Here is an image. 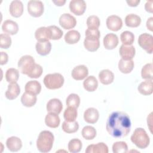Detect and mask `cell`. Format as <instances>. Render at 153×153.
<instances>
[{
    "mask_svg": "<svg viewBox=\"0 0 153 153\" xmlns=\"http://www.w3.org/2000/svg\"><path fill=\"white\" fill-rule=\"evenodd\" d=\"M106 129L113 137H124L128 135L131 130L130 118L124 112H113L107 119Z\"/></svg>",
    "mask_w": 153,
    "mask_h": 153,
    "instance_id": "obj_1",
    "label": "cell"
},
{
    "mask_svg": "<svg viewBox=\"0 0 153 153\" xmlns=\"http://www.w3.org/2000/svg\"><path fill=\"white\" fill-rule=\"evenodd\" d=\"M54 140V135L51 131L48 130L42 131L39 133L36 140L38 150L43 153L50 152L53 147Z\"/></svg>",
    "mask_w": 153,
    "mask_h": 153,
    "instance_id": "obj_2",
    "label": "cell"
},
{
    "mask_svg": "<svg viewBox=\"0 0 153 153\" xmlns=\"http://www.w3.org/2000/svg\"><path fill=\"white\" fill-rule=\"evenodd\" d=\"M131 141L139 148H147L150 142V139L146 131L142 128H136L130 137Z\"/></svg>",
    "mask_w": 153,
    "mask_h": 153,
    "instance_id": "obj_3",
    "label": "cell"
},
{
    "mask_svg": "<svg viewBox=\"0 0 153 153\" xmlns=\"http://www.w3.org/2000/svg\"><path fill=\"white\" fill-rule=\"evenodd\" d=\"M64 78L59 73L49 74L45 76L43 82L48 89L54 90L61 88L64 84Z\"/></svg>",
    "mask_w": 153,
    "mask_h": 153,
    "instance_id": "obj_4",
    "label": "cell"
},
{
    "mask_svg": "<svg viewBox=\"0 0 153 153\" xmlns=\"http://www.w3.org/2000/svg\"><path fill=\"white\" fill-rule=\"evenodd\" d=\"M35 65V60L30 55H25L20 57L17 64L20 72L27 75L32 71Z\"/></svg>",
    "mask_w": 153,
    "mask_h": 153,
    "instance_id": "obj_5",
    "label": "cell"
},
{
    "mask_svg": "<svg viewBox=\"0 0 153 153\" xmlns=\"http://www.w3.org/2000/svg\"><path fill=\"white\" fill-rule=\"evenodd\" d=\"M44 10V4L41 1L30 0L27 3V11L32 17H39L41 16Z\"/></svg>",
    "mask_w": 153,
    "mask_h": 153,
    "instance_id": "obj_6",
    "label": "cell"
},
{
    "mask_svg": "<svg viewBox=\"0 0 153 153\" xmlns=\"http://www.w3.org/2000/svg\"><path fill=\"white\" fill-rule=\"evenodd\" d=\"M139 46L148 53L152 54L153 51V36L152 35L144 33L139 35L138 38Z\"/></svg>",
    "mask_w": 153,
    "mask_h": 153,
    "instance_id": "obj_7",
    "label": "cell"
},
{
    "mask_svg": "<svg viewBox=\"0 0 153 153\" xmlns=\"http://www.w3.org/2000/svg\"><path fill=\"white\" fill-rule=\"evenodd\" d=\"M60 25L65 29L74 28L76 25V20L75 17L69 13L62 14L59 20Z\"/></svg>",
    "mask_w": 153,
    "mask_h": 153,
    "instance_id": "obj_8",
    "label": "cell"
},
{
    "mask_svg": "<svg viewBox=\"0 0 153 153\" xmlns=\"http://www.w3.org/2000/svg\"><path fill=\"white\" fill-rule=\"evenodd\" d=\"M87 5L84 0H72L69 3L70 11L76 16L82 15Z\"/></svg>",
    "mask_w": 153,
    "mask_h": 153,
    "instance_id": "obj_9",
    "label": "cell"
},
{
    "mask_svg": "<svg viewBox=\"0 0 153 153\" xmlns=\"http://www.w3.org/2000/svg\"><path fill=\"white\" fill-rule=\"evenodd\" d=\"M106 24L108 29L116 32L121 29L123 26V21L119 16L111 15L107 18Z\"/></svg>",
    "mask_w": 153,
    "mask_h": 153,
    "instance_id": "obj_10",
    "label": "cell"
},
{
    "mask_svg": "<svg viewBox=\"0 0 153 153\" xmlns=\"http://www.w3.org/2000/svg\"><path fill=\"white\" fill-rule=\"evenodd\" d=\"M84 45L88 51L91 52L96 51L100 47L99 38L96 36H85L84 41Z\"/></svg>",
    "mask_w": 153,
    "mask_h": 153,
    "instance_id": "obj_11",
    "label": "cell"
},
{
    "mask_svg": "<svg viewBox=\"0 0 153 153\" xmlns=\"http://www.w3.org/2000/svg\"><path fill=\"white\" fill-rule=\"evenodd\" d=\"M88 74V70L86 66L84 65H78L76 67H75L71 72L72 77L76 80V81H80L82 80L84 78L87 76Z\"/></svg>",
    "mask_w": 153,
    "mask_h": 153,
    "instance_id": "obj_12",
    "label": "cell"
},
{
    "mask_svg": "<svg viewBox=\"0 0 153 153\" xmlns=\"http://www.w3.org/2000/svg\"><path fill=\"white\" fill-rule=\"evenodd\" d=\"M120 55L124 60H132L134 57L136 50L133 45H121L119 50Z\"/></svg>",
    "mask_w": 153,
    "mask_h": 153,
    "instance_id": "obj_13",
    "label": "cell"
},
{
    "mask_svg": "<svg viewBox=\"0 0 153 153\" xmlns=\"http://www.w3.org/2000/svg\"><path fill=\"white\" fill-rule=\"evenodd\" d=\"M103 45L107 50H112L118 44V38L117 35L113 33L106 34L103 38Z\"/></svg>",
    "mask_w": 153,
    "mask_h": 153,
    "instance_id": "obj_14",
    "label": "cell"
},
{
    "mask_svg": "<svg viewBox=\"0 0 153 153\" xmlns=\"http://www.w3.org/2000/svg\"><path fill=\"white\" fill-rule=\"evenodd\" d=\"M2 30L7 35H13L18 32L19 26L16 22L11 20H7L2 23Z\"/></svg>",
    "mask_w": 153,
    "mask_h": 153,
    "instance_id": "obj_15",
    "label": "cell"
},
{
    "mask_svg": "<svg viewBox=\"0 0 153 153\" xmlns=\"http://www.w3.org/2000/svg\"><path fill=\"white\" fill-rule=\"evenodd\" d=\"M99 118V111L94 108H89L87 109L84 113V121L89 124L96 123Z\"/></svg>",
    "mask_w": 153,
    "mask_h": 153,
    "instance_id": "obj_16",
    "label": "cell"
},
{
    "mask_svg": "<svg viewBox=\"0 0 153 153\" xmlns=\"http://www.w3.org/2000/svg\"><path fill=\"white\" fill-rule=\"evenodd\" d=\"M63 109V105L59 99H50L47 103V110L48 112L59 114Z\"/></svg>",
    "mask_w": 153,
    "mask_h": 153,
    "instance_id": "obj_17",
    "label": "cell"
},
{
    "mask_svg": "<svg viewBox=\"0 0 153 153\" xmlns=\"http://www.w3.org/2000/svg\"><path fill=\"white\" fill-rule=\"evenodd\" d=\"M10 14L14 17H20L23 13V5L20 1H13L9 8Z\"/></svg>",
    "mask_w": 153,
    "mask_h": 153,
    "instance_id": "obj_18",
    "label": "cell"
},
{
    "mask_svg": "<svg viewBox=\"0 0 153 153\" xmlns=\"http://www.w3.org/2000/svg\"><path fill=\"white\" fill-rule=\"evenodd\" d=\"M6 146L10 151L17 152L22 148V142L20 138L16 136H11L7 139Z\"/></svg>",
    "mask_w": 153,
    "mask_h": 153,
    "instance_id": "obj_19",
    "label": "cell"
},
{
    "mask_svg": "<svg viewBox=\"0 0 153 153\" xmlns=\"http://www.w3.org/2000/svg\"><path fill=\"white\" fill-rule=\"evenodd\" d=\"M20 93V88L17 83H10L8 85V89L5 91V95L7 99L14 100L16 99Z\"/></svg>",
    "mask_w": 153,
    "mask_h": 153,
    "instance_id": "obj_20",
    "label": "cell"
},
{
    "mask_svg": "<svg viewBox=\"0 0 153 153\" xmlns=\"http://www.w3.org/2000/svg\"><path fill=\"white\" fill-rule=\"evenodd\" d=\"M85 152V153H108V147L103 142H99L88 145Z\"/></svg>",
    "mask_w": 153,
    "mask_h": 153,
    "instance_id": "obj_21",
    "label": "cell"
},
{
    "mask_svg": "<svg viewBox=\"0 0 153 153\" xmlns=\"http://www.w3.org/2000/svg\"><path fill=\"white\" fill-rule=\"evenodd\" d=\"M99 79L102 84L108 85L114 81V75L111 71L109 69H103L99 72Z\"/></svg>",
    "mask_w": 153,
    "mask_h": 153,
    "instance_id": "obj_22",
    "label": "cell"
},
{
    "mask_svg": "<svg viewBox=\"0 0 153 153\" xmlns=\"http://www.w3.org/2000/svg\"><path fill=\"white\" fill-rule=\"evenodd\" d=\"M60 120L58 114L49 112L45 118V123L47 126L50 128H57L60 124Z\"/></svg>",
    "mask_w": 153,
    "mask_h": 153,
    "instance_id": "obj_23",
    "label": "cell"
},
{
    "mask_svg": "<svg viewBox=\"0 0 153 153\" xmlns=\"http://www.w3.org/2000/svg\"><path fill=\"white\" fill-rule=\"evenodd\" d=\"M25 90L26 92L37 95L41 91V85L38 81L31 80L26 84Z\"/></svg>",
    "mask_w": 153,
    "mask_h": 153,
    "instance_id": "obj_24",
    "label": "cell"
},
{
    "mask_svg": "<svg viewBox=\"0 0 153 153\" xmlns=\"http://www.w3.org/2000/svg\"><path fill=\"white\" fill-rule=\"evenodd\" d=\"M153 82L152 79H146V81L142 82L138 86L137 90L139 92L145 96L150 95L152 93L153 90Z\"/></svg>",
    "mask_w": 153,
    "mask_h": 153,
    "instance_id": "obj_25",
    "label": "cell"
},
{
    "mask_svg": "<svg viewBox=\"0 0 153 153\" xmlns=\"http://www.w3.org/2000/svg\"><path fill=\"white\" fill-rule=\"evenodd\" d=\"M35 48L38 54L41 56H46L51 51V44L50 41H38L35 45Z\"/></svg>",
    "mask_w": 153,
    "mask_h": 153,
    "instance_id": "obj_26",
    "label": "cell"
},
{
    "mask_svg": "<svg viewBox=\"0 0 153 153\" xmlns=\"http://www.w3.org/2000/svg\"><path fill=\"white\" fill-rule=\"evenodd\" d=\"M134 63L133 60H124L121 59L118 62V69L123 74L130 73L134 68Z\"/></svg>",
    "mask_w": 153,
    "mask_h": 153,
    "instance_id": "obj_27",
    "label": "cell"
},
{
    "mask_svg": "<svg viewBox=\"0 0 153 153\" xmlns=\"http://www.w3.org/2000/svg\"><path fill=\"white\" fill-rule=\"evenodd\" d=\"M35 37L39 42L49 41L50 33L48 27H40L35 32Z\"/></svg>",
    "mask_w": 153,
    "mask_h": 153,
    "instance_id": "obj_28",
    "label": "cell"
},
{
    "mask_svg": "<svg viewBox=\"0 0 153 153\" xmlns=\"http://www.w3.org/2000/svg\"><path fill=\"white\" fill-rule=\"evenodd\" d=\"M83 86L87 91H94L98 87V81L93 75L89 76L83 82Z\"/></svg>",
    "mask_w": 153,
    "mask_h": 153,
    "instance_id": "obj_29",
    "label": "cell"
},
{
    "mask_svg": "<svg viewBox=\"0 0 153 153\" xmlns=\"http://www.w3.org/2000/svg\"><path fill=\"white\" fill-rule=\"evenodd\" d=\"M37 100L36 95L25 92L21 97V102L26 107H32L35 105Z\"/></svg>",
    "mask_w": 153,
    "mask_h": 153,
    "instance_id": "obj_30",
    "label": "cell"
},
{
    "mask_svg": "<svg viewBox=\"0 0 153 153\" xmlns=\"http://www.w3.org/2000/svg\"><path fill=\"white\" fill-rule=\"evenodd\" d=\"M141 23L140 17L135 14H129L125 17V24L130 27H137Z\"/></svg>",
    "mask_w": 153,
    "mask_h": 153,
    "instance_id": "obj_31",
    "label": "cell"
},
{
    "mask_svg": "<svg viewBox=\"0 0 153 153\" xmlns=\"http://www.w3.org/2000/svg\"><path fill=\"white\" fill-rule=\"evenodd\" d=\"M81 35L79 32L75 30H71L68 32L65 35V41L68 44H74L77 43L80 39Z\"/></svg>",
    "mask_w": 153,
    "mask_h": 153,
    "instance_id": "obj_32",
    "label": "cell"
},
{
    "mask_svg": "<svg viewBox=\"0 0 153 153\" xmlns=\"http://www.w3.org/2000/svg\"><path fill=\"white\" fill-rule=\"evenodd\" d=\"M62 128L63 131L66 133H73L78 131L79 128V124L76 121L72 122L65 121L62 124Z\"/></svg>",
    "mask_w": 153,
    "mask_h": 153,
    "instance_id": "obj_33",
    "label": "cell"
},
{
    "mask_svg": "<svg viewBox=\"0 0 153 153\" xmlns=\"http://www.w3.org/2000/svg\"><path fill=\"white\" fill-rule=\"evenodd\" d=\"M19 78V72L15 68H9L5 73V79L9 83H16Z\"/></svg>",
    "mask_w": 153,
    "mask_h": 153,
    "instance_id": "obj_34",
    "label": "cell"
},
{
    "mask_svg": "<svg viewBox=\"0 0 153 153\" xmlns=\"http://www.w3.org/2000/svg\"><path fill=\"white\" fill-rule=\"evenodd\" d=\"M81 134L85 139L92 140L96 137L97 132L94 127L91 126H86L82 129Z\"/></svg>",
    "mask_w": 153,
    "mask_h": 153,
    "instance_id": "obj_35",
    "label": "cell"
},
{
    "mask_svg": "<svg viewBox=\"0 0 153 153\" xmlns=\"http://www.w3.org/2000/svg\"><path fill=\"white\" fill-rule=\"evenodd\" d=\"M120 39L123 45H131L134 41V35L131 32L126 30L121 33Z\"/></svg>",
    "mask_w": 153,
    "mask_h": 153,
    "instance_id": "obj_36",
    "label": "cell"
},
{
    "mask_svg": "<svg viewBox=\"0 0 153 153\" xmlns=\"http://www.w3.org/2000/svg\"><path fill=\"white\" fill-rule=\"evenodd\" d=\"M78 115L76 108L73 107H68L64 111L63 117L66 121L72 122L75 121Z\"/></svg>",
    "mask_w": 153,
    "mask_h": 153,
    "instance_id": "obj_37",
    "label": "cell"
},
{
    "mask_svg": "<svg viewBox=\"0 0 153 153\" xmlns=\"http://www.w3.org/2000/svg\"><path fill=\"white\" fill-rule=\"evenodd\" d=\"M50 33V39L52 40L60 39L63 34V31L57 26L55 25L48 26Z\"/></svg>",
    "mask_w": 153,
    "mask_h": 153,
    "instance_id": "obj_38",
    "label": "cell"
},
{
    "mask_svg": "<svg viewBox=\"0 0 153 153\" xmlns=\"http://www.w3.org/2000/svg\"><path fill=\"white\" fill-rule=\"evenodd\" d=\"M68 147L70 152L77 153L81 151L82 147V144L79 139H72L69 142Z\"/></svg>",
    "mask_w": 153,
    "mask_h": 153,
    "instance_id": "obj_39",
    "label": "cell"
},
{
    "mask_svg": "<svg viewBox=\"0 0 153 153\" xmlns=\"http://www.w3.org/2000/svg\"><path fill=\"white\" fill-rule=\"evenodd\" d=\"M66 103L68 107H73L77 109L80 104V98L76 94H70L66 98Z\"/></svg>",
    "mask_w": 153,
    "mask_h": 153,
    "instance_id": "obj_40",
    "label": "cell"
},
{
    "mask_svg": "<svg viewBox=\"0 0 153 153\" xmlns=\"http://www.w3.org/2000/svg\"><path fill=\"white\" fill-rule=\"evenodd\" d=\"M152 64L151 63H147L144 65L141 70V76L145 79H152Z\"/></svg>",
    "mask_w": 153,
    "mask_h": 153,
    "instance_id": "obj_41",
    "label": "cell"
},
{
    "mask_svg": "<svg viewBox=\"0 0 153 153\" xmlns=\"http://www.w3.org/2000/svg\"><path fill=\"white\" fill-rule=\"evenodd\" d=\"M112 151L114 153H126L128 151L127 145L123 141L116 142L112 145Z\"/></svg>",
    "mask_w": 153,
    "mask_h": 153,
    "instance_id": "obj_42",
    "label": "cell"
},
{
    "mask_svg": "<svg viewBox=\"0 0 153 153\" xmlns=\"http://www.w3.org/2000/svg\"><path fill=\"white\" fill-rule=\"evenodd\" d=\"M100 24L99 18L94 15L90 16L87 19V26L88 28L98 29Z\"/></svg>",
    "mask_w": 153,
    "mask_h": 153,
    "instance_id": "obj_43",
    "label": "cell"
},
{
    "mask_svg": "<svg viewBox=\"0 0 153 153\" xmlns=\"http://www.w3.org/2000/svg\"><path fill=\"white\" fill-rule=\"evenodd\" d=\"M11 44V37L6 33H1L0 35V47L1 48L7 49Z\"/></svg>",
    "mask_w": 153,
    "mask_h": 153,
    "instance_id": "obj_44",
    "label": "cell"
},
{
    "mask_svg": "<svg viewBox=\"0 0 153 153\" xmlns=\"http://www.w3.org/2000/svg\"><path fill=\"white\" fill-rule=\"evenodd\" d=\"M43 72L42 68L41 65L35 63L32 71L27 75L29 78H38L41 76Z\"/></svg>",
    "mask_w": 153,
    "mask_h": 153,
    "instance_id": "obj_45",
    "label": "cell"
},
{
    "mask_svg": "<svg viewBox=\"0 0 153 153\" xmlns=\"http://www.w3.org/2000/svg\"><path fill=\"white\" fill-rule=\"evenodd\" d=\"M85 36H96L97 38H100V33L98 29H92L88 28L85 32Z\"/></svg>",
    "mask_w": 153,
    "mask_h": 153,
    "instance_id": "obj_46",
    "label": "cell"
},
{
    "mask_svg": "<svg viewBox=\"0 0 153 153\" xmlns=\"http://www.w3.org/2000/svg\"><path fill=\"white\" fill-rule=\"evenodd\" d=\"M8 54L5 52L1 51V62H0L1 65L6 64L8 62Z\"/></svg>",
    "mask_w": 153,
    "mask_h": 153,
    "instance_id": "obj_47",
    "label": "cell"
},
{
    "mask_svg": "<svg viewBox=\"0 0 153 153\" xmlns=\"http://www.w3.org/2000/svg\"><path fill=\"white\" fill-rule=\"evenodd\" d=\"M152 1H147L145 5V10L150 13H152L153 12V9H152Z\"/></svg>",
    "mask_w": 153,
    "mask_h": 153,
    "instance_id": "obj_48",
    "label": "cell"
},
{
    "mask_svg": "<svg viewBox=\"0 0 153 153\" xmlns=\"http://www.w3.org/2000/svg\"><path fill=\"white\" fill-rule=\"evenodd\" d=\"M146 27L148 30H149L150 31H152L153 30V17H149L146 22Z\"/></svg>",
    "mask_w": 153,
    "mask_h": 153,
    "instance_id": "obj_49",
    "label": "cell"
},
{
    "mask_svg": "<svg viewBox=\"0 0 153 153\" xmlns=\"http://www.w3.org/2000/svg\"><path fill=\"white\" fill-rule=\"evenodd\" d=\"M126 2L130 7H137L140 3V0H129L127 1Z\"/></svg>",
    "mask_w": 153,
    "mask_h": 153,
    "instance_id": "obj_50",
    "label": "cell"
},
{
    "mask_svg": "<svg viewBox=\"0 0 153 153\" xmlns=\"http://www.w3.org/2000/svg\"><path fill=\"white\" fill-rule=\"evenodd\" d=\"M53 2L56 4L57 6H63L65 2V0H57V1H53Z\"/></svg>",
    "mask_w": 153,
    "mask_h": 153,
    "instance_id": "obj_51",
    "label": "cell"
}]
</instances>
